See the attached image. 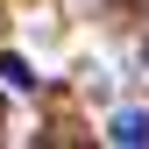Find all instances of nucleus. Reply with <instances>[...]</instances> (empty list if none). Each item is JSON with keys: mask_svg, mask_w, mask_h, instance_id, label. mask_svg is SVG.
<instances>
[{"mask_svg": "<svg viewBox=\"0 0 149 149\" xmlns=\"http://www.w3.org/2000/svg\"><path fill=\"white\" fill-rule=\"evenodd\" d=\"M107 135L128 142V149H142V142H149V114H142V107H121V114L107 121Z\"/></svg>", "mask_w": 149, "mask_h": 149, "instance_id": "obj_1", "label": "nucleus"}, {"mask_svg": "<svg viewBox=\"0 0 149 149\" xmlns=\"http://www.w3.org/2000/svg\"><path fill=\"white\" fill-rule=\"evenodd\" d=\"M0 85H14V92H36V71H29V57H0Z\"/></svg>", "mask_w": 149, "mask_h": 149, "instance_id": "obj_2", "label": "nucleus"}]
</instances>
